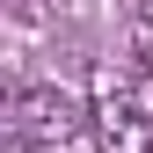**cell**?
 <instances>
[{
    "label": "cell",
    "mask_w": 153,
    "mask_h": 153,
    "mask_svg": "<svg viewBox=\"0 0 153 153\" xmlns=\"http://www.w3.org/2000/svg\"><path fill=\"white\" fill-rule=\"evenodd\" d=\"M88 131H95L102 153H153V117L131 102V80L109 73V66L95 73V117H88Z\"/></svg>",
    "instance_id": "cell-1"
},
{
    "label": "cell",
    "mask_w": 153,
    "mask_h": 153,
    "mask_svg": "<svg viewBox=\"0 0 153 153\" xmlns=\"http://www.w3.org/2000/svg\"><path fill=\"white\" fill-rule=\"evenodd\" d=\"M88 117H95V109H80L66 88H22V95H15V131H29L36 146H66V139H80Z\"/></svg>",
    "instance_id": "cell-2"
},
{
    "label": "cell",
    "mask_w": 153,
    "mask_h": 153,
    "mask_svg": "<svg viewBox=\"0 0 153 153\" xmlns=\"http://www.w3.org/2000/svg\"><path fill=\"white\" fill-rule=\"evenodd\" d=\"M131 59L153 73V7H139V15H131Z\"/></svg>",
    "instance_id": "cell-3"
},
{
    "label": "cell",
    "mask_w": 153,
    "mask_h": 153,
    "mask_svg": "<svg viewBox=\"0 0 153 153\" xmlns=\"http://www.w3.org/2000/svg\"><path fill=\"white\" fill-rule=\"evenodd\" d=\"M0 153H36V139H29V131H7V146H0Z\"/></svg>",
    "instance_id": "cell-4"
}]
</instances>
